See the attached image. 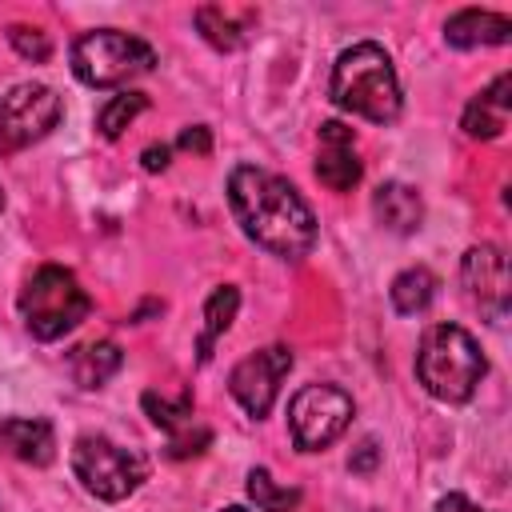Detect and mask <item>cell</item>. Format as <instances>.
Segmentation results:
<instances>
[{"label":"cell","instance_id":"6da1fadb","mask_svg":"<svg viewBox=\"0 0 512 512\" xmlns=\"http://www.w3.org/2000/svg\"><path fill=\"white\" fill-rule=\"evenodd\" d=\"M228 208L240 232L280 260H304L316 248V216L304 196L276 172L236 164L228 176Z\"/></svg>","mask_w":512,"mask_h":512},{"label":"cell","instance_id":"f1b7e54d","mask_svg":"<svg viewBox=\"0 0 512 512\" xmlns=\"http://www.w3.org/2000/svg\"><path fill=\"white\" fill-rule=\"evenodd\" d=\"M0 208H4V192H0Z\"/></svg>","mask_w":512,"mask_h":512},{"label":"cell","instance_id":"30bf717a","mask_svg":"<svg viewBox=\"0 0 512 512\" xmlns=\"http://www.w3.org/2000/svg\"><path fill=\"white\" fill-rule=\"evenodd\" d=\"M460 280L468 288V300L484 312L488 324H500L508 312V296H512V280H508V256L496 244H476L464 252L460 264Z\"/></svg>","mask_w":512,"mask_h":512},{"label":"cell","instance_id":"9a60e30c","mask_svg":"<svg viewBox=\"0 0 512 512\" xmlns=\"http://www.w3.org/2000/svg\"><path fill=\"white\" fill-rule=\"evenodd\" d=\"M444 40L452 48H496L512 40V20L500 12H480V8H460L444 24Z\"/></svg>","mask_w":512,"mask_h":512},{"label":"cell","instance_id":"cb8c5ba5","mask_svg":"<svg viewBox=\"0 0 512 512\" xmlns=\"http://www.w3.org/2000/svg\"><path fill=\"white\" fill-rule=\"evenodd\" d=\"M176 148H184V152H196V156H208V152H212V128H204V124H192V128H184V132L176 136Z\"/></svg>","mask_w":512,"mask_h":512},{"label":"cell","instance_id":"d6986e66","mask_svg":"<svg viewBox=\"0 0 512 512\" xmlns=\"http://www.w3.org/2000/svg\"><path fill=\"white\" fill-rule=\"evenodd\" d=\"M236 308H240V288H236V284H220V288L208 296V304H204V328H200V340H196L200 364L212 360V344L232 328Z\"/></svg>","mask_w":512,"mask_h":512},{"label":"cell","instance_id":"603a6c76","mask_svg":"<svg viewBox=\"0 0 512 512\" xmlns=\"http://www.w3.org/2000/svg\"><path fill=\"white\" fill-rule=\"evenodd\" d=\"M8 40H12V48H16L24 60H32V64H44V60L52 56V40H48V32H40V28L12 24V28H8Z\"/></svg>","mask_w":512,"mask_h":512},{"label":"cell","instance_id":"ffe728a7","mask_svg":"<svg viewBox=\"0 0 512 512\" xmlns=\"http://www.w3.org/2000/svg\"><path fill=\"white\" fill-rule=\"evenodd\" d=\"M388 296H392V308H396L400 316H416V312H424V308L432 304V296H436V276H432L424 264L404 268V272L392 280Z\"/></svg>","mask_w":512,"mask_h":512},{"label":"cell","instance_id":"8fae6325","mask_svg":"<svg viewBox=\"0 0 512 512\" xmlns=\"http://www.w3.org/2000/svg\"><path fill=\"white\" fill-rule=\"evenodd\" d=\"M140 404H144L148 420L168 432V456H172V460L200 456V452L208 448L212 432H208L204 424H196V416H192V396H188V392H184L180 400H164V396H156V392H144Z\"/></svg>","mask_w":512,"mask_h":512},{"label":"cell","instance_id":"7c38bea8","mask_svg":"<svg viewBox=\"0 0 512 512\" xmlns=\"http://www.w3.org/2000/svg\"><path fill=\"white\" fill-rule=\"evenodd\" d=\"M364 168L356 156V136L352 128H344L340 120H324L320 124V152H316V180L328 192H352L360 184Z\"/></svg>","mask_w":512,"mask_h":512},{"label":"cell","instance_id":"4316f807","mask_svg":"<svg viewBox=\"0 0 512 512\" xmlns=\"http://www.w3.org/2000/svg\"><path fill=\"white\" fill-rule=\"evenodd\" d=\"M436 512H484V508H476L468 496H460V492H448V496H440L436 500Z\"/></svg>","mask_w":512,"mask_h":512},{"label":"cell","instance_id":"7402d4cb","mask_svg":"<svg viewBox=\"0 0 512 512\" xmlns=\"http://www.w3.org/2000/svg\"><path fill=\"white\" fill-rule=\"evenodd\" d=\"M244 488H248L256 512H296V504H300V488H280L264 468H252Z\"/></svg>","mask_w":512,"mask_h":512},{"label":"cell","instance_id":"e0dca14e","mask_svg":"<svg viewBox=\"0 0 512 512\" xmlns=\"http://www.w3.org/2000/svg\"><path fill=\"white\" fill-rule=\"evenodd\" d=\"M192 20H196L200 36H204L212 48L232 52V48L244 44L248 28L256 24V12H252V8H228V4H200Z\"/></svg>","mask_w":512,"mask_h":512},{"label":"cell","instance_id":"d4e9b609","mask_svg":"<svg viewBox=\"0 0 512 512\" xmlns=\"http://www.w3.org/2000/svg\"><path fill=\"white\" fill-rule=\"evenodd\" d=\"M376 464H380V448H376V440H364V444L348 456V468H352V472H372Z\"/></svg>","mask_w":512,"mask_h":512},{"label":"cell","instance_id":"44dd1931","mask_svg":"<svg viewBox=\"0 0 512 512\" xmlns=\"http://www.w3.org/2000/svg\"><path fill=\"white\" fill-rule=\"evenodd\" d=\"M148 108V96L144 92H116L100 112H96V128H100V136L104 140H116L140 112Z\"/></svg>","mask_w":512,"mask_h":512},{"label":"cell","instance_id":"ac0fdd59","mask_svg":"<svg viewBox=\"0 0 512 512\" xmlns=\"http://www.w3.org/2000/svg\"><path fill=\"white\" fill-rule=\"evenodd\" d=\"M124 364V352L116 340H92V344H80L72 356H68V368H72V380L80 388H100L108 384Z\"/></svg>","mask_w":512,"mask_h":512},{"label":"cell","instance_id":"8992f818","mask_svg":"<svg viewBox=\"0 0 512 512\" xmlns=\"http://www.w3.org/2000/svg\"><path fill=\"white\" fill-rule=\"evenodd\" d=\"M72 472H76V480H80L96 500L116 504V500L132 496V492L144 484L148 464H144L140 452L120 448V444H112L108 436H80V440L72 444Z\"/></svg>","mask_w":512,"mask_h":512},{"label":"cell","instance_id":"484cf974","mask_svg":"<svg viewBox=\"0 0 512 512\" xmlns=\"http://www.w3.org/2000/svg\"><path fill=\"white\" fill-rule=\"evenodd\" d=\"M168 156H172L168 144H148V148L140 152V164H144V172H164V168H168Z\"/></svg>","mask_w":512,"mask_h":512},{"label":"cell","instance_id":"9c48e42d","mask_svg":"<svg viewBox=\"0 0 512 512\" xmlns=\"http://www.w3.org/2000/svg\"><path fill=\"white\" fill-rule=\"evenodd\" d=\"M292 372V348L284 344H272V348H260L252 356H244L232 376H228V392L232 400L252 416V420H264L280 396V380Z\"/></svg>","mask_w":512,"mask_h":512},{"label":"cell","instance_id":"5bb4252c","mask_svg":"<svg viewBox=\"0 0 512 512\" xmlns=\"http://www.w3.org/2000/svg\"><path fill=\"white\" fill-rule=\"evenodd\" d=\"M0 448L24 464H52L56 456V436H52V424L48 420H36V416H8L0 420Z\"/></svg>","mask_w":512,"mask_h":512},{"label":"cell","instance_id":"52a82bcc","mask_svg":"<svg viewBox=\"0 0 512 512\" xmlns=\"http://www.w3.org/2000/svg\"><path fill=\"white\" fill-rule=\"evenodd\" d=\"M352 424V396L336 384H304L288 400V428L300 452H324Z\"/></svg>","mask_w":512,"mask_h":512},{"label":"cell","instance_id":"2e32d148","mask_svg":"<svg viewBox=\"0 0 512 512\" xmlns=\"http://www.w3.org/2000/svg\"><path fill=\"white\" fill-rule=\"evenodd\" d=\"M372 212H376V220H380L388 232L408 236V232H416L420 220H424V200H420V192H416L412 184H404V180H384V184L372 192Z\"/></svg>","mask_w":512,"mask_h":512},{"label":"cell","instance_id":"5b68a950","mask_svg":"<svg viewBox=\"0 0 512 512\" xmlns=\"http://www.w3.org/2000/svg\"><path fill=\"white\" fill-rule=\"evenodd\" d=\"M152 68H156L152 44L120 28H96L72 44V72L88 88H120Z\"/></svg>","mask_w":512,"mask_h":512},{"label":"cell","instance_id":"277c9868","mask_svg":"<svg viewBox=\"0 0 512 512\" xmlns=\"http://www.w3.org/2000/svg\"><path fill=\"white\" fill-rule=\"evenodd\" d=\"M88 312H92V296L60 264H40L20 288V316L36 340L68 336L80 320H88Z\"/></svg>","mask_w":512,"mask_h":512},{"label":"cell","instance_id":"3957f363","mask_svg":"<svg viewBox=\"0 0 512 512\" xmlns=\"http://www.w3.org/2000/svg\"><path fill=\"white\" fill-rule=\"evenodd\" d=\"M488 360L476 344V336L460 324H432L416 348V380L428 396L444 404L472 400L476 384L484 380Z\"/></svg>","mask_w":512,"mask_h":512},{"label":"cell","instance_id":"7a4b0ae2","mask_svg":"<svg viewBox=\"0 0 512 512\" xmlns=\"http://www.w3.org/2000/svg\"><path fill=\"white\" fill-rule=\"evenodd\" d=\"M328 96L340 112H352V116L372 120V124H392L404 108L396 68L388 60V52L372 40H360L336 56Z\"/></svg>","mask_w":512,"mask_h":512},{"label":"cell","instance_id":"ba28073f","mask_svg":"<svg viewBox=\"0 0 512 512\" xmlns=\"http://www.w3.org/2000/svg\"><path fill=\"white\" fill-rule=\"evenodd\" d=\"M64 104L48 84H16L0 96V152H20L36 140H44Z\"/></svg>","mask_w":512,"mask_h":512},{"label":"cell","instance_id":"4fadbf2b","mask_svg":"<svg viewBox=\"0 0 512 512\" xmlns=\"http://www.w3.org/2000/svg\"><path fill=\"white\" fill-rule=\"evenodd\" d=\"M508 92H512V76L500 72L480 96L468 100V108L460 116V128L472 140H496L504 132V124H508V108H512V96Z\"/></svg>","mask_w":512,"mask_h":512},{"label":"cell","instance_id":"83f0119b","mask_svg":"<svg viewBox=\"0 0 512 512\" xmlns=\"http://www.w3.org/2000/svg\"><path fill=\"white\" fill-rule=\"evenodd\" d=\"M224 512H248V508H224Z\"/></svg>","mask_w":512,"mask_h":512}]
</instances>
